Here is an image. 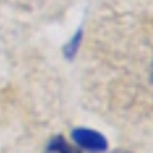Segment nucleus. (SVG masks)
<instances>
[{
    "instance_id": "obj_5",
    "label": "nucleus",
    "mask_w": 153,
    "mask_h": 153,
    "mask_svg": "<svg viewBox=\"0 0 153 153\" xmlns=\"http://www.w3.org/2000/svg\"><path fill=\"white\" fill-rule=\"evenodd\" d=\"M152 84H153V65H152Z\"/></svg>"
},
{
    "instance_id": "obj_4",
    "label": "nucleus",
    "mask_w": 153,
    "mask_h": 153,
    "mask_svg": "<svg viewBox=\"0 0 153 153\" xmlns=\"http://www.w3.org/2000/svg\"><path fill=\"white\" fill-rule=\"evenodd\" d=\"M112 153H129V152H123V150H118V152H112Z\"/></svg>"
},
{
    "instance_id": "obj_2",
    "label": "nucleus",
    "mask_w": 153,
    "mask_h": 153,
    "mask_svg": "<svg viewBox=\"0 0 153 153\" xmlns=\"http://www.w3.org/2000/svg\"><path fill=\"white\" fill-rule=\"evenodd\" d=\"M48 150L52 153H80L76 149H74L72 146H69L63 136H55L52 141L49 143Z\"/></svg>"
},
{
    "instance_id": "obj_3",
    "label": "nucleus",
    "mask_w": 153,
    "mask_h": 153,
    "mask_svg": "<svg viewBox=\"0 0 153 153\" xmlns=\"http://www.w3.org/2000/svg\"><path fill=\"white\" fill-rule=\"evenodd\" d=\"M81 38H83V32H81V29H78V32H76V34L71 38V42L65 46V49H63V52H65V57H66V58H74V57H75L76 51L80 49Z\"/></svg>"
},
{
    "instance_id": "obj_1",
    "label": "nucleus",
    "mask_w": 153,
    "mask_h": 153,
    "mask_svg": "<svg viewBox=\"0 0 153 153\" xmlns=\"http://www.w3.org/2000/svg\"><path fill=\"white\" fill-rule=\"evenodd\" d=\"M71 136L76 146L89 153H104L107 150V141L104 135H101L97 130L78 127V129L72 130Z\"/></svg>"
}]
</instances>
